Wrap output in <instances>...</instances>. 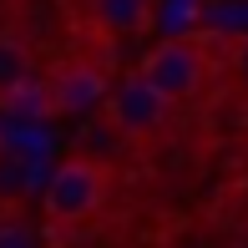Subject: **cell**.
Instances as JSON below:
<instances>
[{"instance_id": "7a4b0ae2", "label": "cell", "mask_w": 248, "mask_h": 248, "mask_svg": "<svg viewBox=\"0 0 248 248\" xmlns=\"http://www.w3.org/2000/svg\"><path fill=\"white\" fill-rule=\"evenodd\" d=\"M137 71L147 76L172 107H187L193 96L208 92L213 71H218V56H213V46L202 36H162L157 46H147Z\"/></svg>"}, {"instance_id": "5b68a950", "label": "cell", "mask_w": 248, "mask_h": 248, "mask_svg": "<svg viewBox=\"0 0 248 248\" xmlns=\"http://www.w3.org/2000/svg\"><path fill=\"white\" fill-rule=\"evenodd\" d=\"M36 76H41L36 51L16 31H0V107H20L36 86Z\"/></svg>"}, {"instance_id": "52a82bcc", "label": "cell", "mask_w": 248, "mask_h": 248, "mask_svg": "<svg viewBox=\"0 0 248 248\" xmlns=\"http://www.w3.org/2000/svg\"><path fill=\"white\" fill-rule=\"evenodd\" d=\"M0 248H46V243H41V228H31L20 218H5L0 223Z\"/></svg>"}, {"instance_id": "ba28073f", "label": "cell", "mask_w": 248, "mask_h": 248, "mask_svg": "<svg viewBox=\"0 0 248 248\" xmlns=\"http://www.w3.org/2000/svg\"><path fill=\"white\" fill-rule=\"evenodd\" d=\"M228 71H233V81H238V92L248 96V36L233 41V56H228Z\"/></svg>"}, {"instance_id": "9c48e42d", "label": "cell", "mask_w": 248, "mask_h": 248, "mask_svg": "<svg viewBox=\"0 0 248 248\" xmlns=\"http://www.w3.org/2000/svg\"><path fill=\"white\" fill-rule=\"evenodd\" d=\"M233 248H248V238H238V243H233Z\"/></svg>"}, {"instance_id": "6da1fadb", "label": "cell", "mask_w": 248, "mask_h": 248, "mask_svg": "<svg viewBox=\"0 0 248 248\" xmlns=\"http://www.w3.org/2000/svg\"><path fill=\"white\" fill-rule=\"evenodd\" d=\"M111 198V167L92 152H66L41 187V213L51 228H86Z\"/></svg>"}, {"instance_id": "3957f363", "label": "cell", "mask_w": 248, "mask_h": 248, "mask_svg": "<svg viewBox=\"0 0 248 248\" xmlns=\"http://www.w3.org/2000/svg\"><path fill=\"white\" fill-rule=\"evenodd\" d=\"M101 117H107L111 137L132 142V147H152L157 137H167L177 107L157 92L142 71H127L122 81L107 86V96H101Z\"/></svg>"}, {"instance_id": "8992f818", "label": "cell", "mask_w": 248, "mask_h": 248, "mask_svg": "<svg viewBox=\"0 0 248 248\" xmlns=\"http://www.w3.org/2000/svg\"><path fill=\"white\" fill-rule=\"evenodd\" d=\"M86 20L111 41H127V36H142L152 31L157 20V5L152 0H86Z\"/></svg>"}, {"instance_id": "277c9868", "label": "cell", "mask_w": 248, "mask_h": 248, "mask_svg": "<svg viewBox=\"0 0 248 248\" xmlns=\"http://www.w3.org/2000/svg\"><path fill=\"white\" fill-rule=\"evenodd\" d=\"M111 76L101 71L92 61H61L51 66V71L36 76V86H31V96H36V107L46 111V117H76V111H96L101 96H107Z\"/></svg>"}]
</instances>
